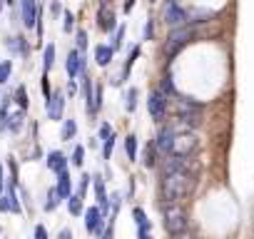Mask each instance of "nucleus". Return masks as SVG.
<instances>
[{
  "label": "nucleus",
  "mask_w": 254,
  "mask_h": 239,
  "mask_svg": "<svg viewBox=\"0 0 254 239\" xmlns=\"http://www.w3.org/2000/svg\"><path fill=\"white\" fill-rule=\"evenodd\" d=\"M77 135V122H75V120H65V122H63V132H60V137L63 140H72Z\"/></svg>",
  "instance_id": "nucleus-23"
},
{
  "label": "nucleus",
  "mask_w": 254,
  "mask_h": 239,
  "mask_svg": "<svg viewBox=\"0 0 254 239\" xmlns=\"http://www.w3.org/2000/svg\"><path fill=\"white\" fill-rule=\"evenodd\" d=\"M0 212H13V209H10V199H8V197H0Z\"/></svg>",
  "instance_id": "nucleus-43"
},
{
  "label": "nucleus",
  "mask_w": 254,
  "mask_h": 239,
  "mask_svg": "<svg viewBox=\"0 0 254 239\" xmlns=\"http://www.w3.org/2000/svg\"><path fill=\"white\" fill-rule=\"evenodd\" d=\"M112 135H115V132H112V127H110V125H102V127H100V140H102V142H105V140H110Z\"/></svg>",
  "instance_id": "nucleus-39"
},
{
  "label": "nucleus",
  "mask_w": 254,
  "mask_h": 239,
  "mask_svg": "<svg viewBox=\"0 0 254 239\" xmlns=\"http://www.w3.org/2000/svg\"><path fill=\"white\" fill-rule=\"evenodd\" d=\"M67 209H70V214H85V209H82V197L80 194H72L70 199H67Z\"/></svg>",
  "instance_id": "nucleus-24"
},
{
  "label": "nucleus",
  "mask_w": 254,
  "mask_h": 239,
  "mask_svg": "<svg viewBox=\"0 0 254 239\" xmlns=\"http://www.w3.org/2000/svg\"><path fill=\"white\" fill-rule=\"evenodd\" d=\"M20 18H23V25L30 30V28H38V20H40V8L35 0H20Z\"/></svg>",
  "instance_id": "nucleus-8"
},
{
  "label": "nucleus",
  "mask_w": 254,
  "mask_h": 239,
  "mask_svg": "<svg viewBox=\"0 0 254 239\" xmlns=\"http://www.w3.org/2000/svg\"><path fill=\"white\" fill-rule=\"evenodd\" d=\"M165 23L167 25H172V30L175 28H185V25H190V13L187 10H182L175 0H167V8H165Z\"/></svg>",
  "instance_id": "nucleus-7"
},
{
  "label": "nucleus",
  "mask_w": 254,
  "mask_h": 239,
  "mask_svg": "<svg viewBox=\"0 0 254 239\" xmlns=\"http://www.w3.org/2000/svg\"><path fill=\"white\" fill-rule=\"evenodd\" d=\"M135 8V0H125V13H130Z\"/></svg>",
  "instance_id": "nucleus-45"
},
{
  "label": "nucleus",
  "mask_w": 254,
  "mask_h": 239,
  "mask_svg": "<svg viewBox=\"0 0 254 239\" xmlns=\"http://www.w3.org/2000/svg\"><path fill=\"white\" fill-rule=\"evenodd\" d=\"M199 147V140L194 132L190 130H182L175 135V145H172V157H192Z\"/></svg>",
  "instance_id": "nucleus-5"
},
{
  "label": "nucleus",
  "mask_w": 254,
  "mask_h": 239,
  "mask_svg": "<svg viewBox=\"0 0 254 239\" xmlns=\"http://www.w3.org/2000/svg\"><path fill=\"white\" fill-rule=\"evenodd\" d=\"M65 70H67V77L75 80L82 70H85V60L80 55V50H70L67 53V60H65Z\"/></svg>",
  "instance_id": "nucleus-12"
},
{
  "label": "nucleus",
  "mask_w": 254,
  "mask_h": 239,
  "mask_svg": "<svg viewBox=\"0 0 254 239\" xmlns=\"http://www.w3.org/2000/svg\"><path fill=\"white\" fill-rule=\"evenodd\" d=\"M137 95H140L137 87L127 90V95H125V107H127V112H135V110H137Z\"/></svg>",
  "instance_id": "nucleus-22"
},
{
  "label": "nucleus",
  "mask_w": 254,
  "mask_h": 239,
  "mask_svg": "<svg viewBox=\"0 0 254 239\" xmlns=\"http://www.w3.org/2000/svg\"><path fill=\"white\" fill-rule=\"evenodd\" d=\"M67 92H70V95H75V92H77V85H75V80H70V85H67Z\"/></svg>",
  "instance_id": "nucleus-46"
},
{
  "label": "nucleus",
  "mask_w": 254,
  "mask_h": 239,
  "mask_svg": "<svg viewBox=\"0 0 254 239\" xmlns=\"http://www.w3.org/2000/svg\"><path fill=\"white\" fill-rule=\"evenodd\" d=\"M187 224H190V219H187L185 207H180V204H167V207H165V229H167L172 237L185 234Z\"/></svg>",
  "instance_id": "nucleus-4"
},
{
  "label": "nucleus",
  "mask_w": 254,
  "mask_h": 239,
  "mask_svg": "<svg viewBox=\"0 0 254 239\" xmlns=\"http://www.w3.org/2000/svg\"><path fill=\"white\" fill-rule=\"evenodd\" d=\"M75 38H77V48H80V50H85V48H87V33H85V30H77V35H75Z\"/></svg>",
  "instance_id": "nucleus-37"
},
{
  "label": "nucleus",
  "mask_w": 254,
  "mask_h": 239,
  "mask_svg": "<svg viewBox=\"0 0 254 239\" xmlns=\"http://www.w3.org/2000/svg\"><path fill=\"white\" fill-rule=\"evenodd\" d=\"M125 155H127V160H137V137L135 135H127L125 137Z\"/></svg>",
  "instance_id": "nucleus-21"
},
{
  "label": "nucleus",
  "mask_w": 254,
  "mask_h": 239,
  "mask_svg": "<svg viewBox=\"0 0 254 239\" xmlns=\"http://www.w3.org/2000/svg\"><path fill=\"white\" fill-rule=\"evenodd\" d=\"M175 135H177V130H175V127H162V130H160V135H157V140H155V145H157V152H162V155L172 157Z\"/></svg>",
  "instance_id": "nucleus-10"
},
{
  "label": "nucleus",
  "mask_w": 254,
  "mask_h": 239,
  "mask_svg": "<svg viewBox=\"0 0 254 239\" xmlns=\"http://www.w3.org/2000/svg\"><path fill=\"white\" fill-rule=\"evenodd\" d=\"M137 58H140V48H135V50H132V55L127 58V62H125V75L132 70V65H135V60H137Z\"/></svg>",
  "instance_id": "nucleus-33"
},
{
  "label": "nucleus",
  "mask_w": 254,
  "mask_h": 239,
  "mask_svg": "<svg viewBox=\"0 0 254 239\" xmlns=\"http://www.w3.org/2000/svg\"><path fill=\"white\" fill-rule=\"evenodd\" d=\"M58 204H60V194H58V189H50L48 192V202H45V212H55Z\"/></svg>",
  "instance_id": "nucleus-26"
},
{
  "label": "nucleus",
  "mask_w": 254,
  "mask_h": 239,
  "mask_svg": "<svg viewBox=\"0 0 254 239\" xmlns=\"http://www.w3.org/2000/svg\"><path fill=\"white\" fill-rule=\"evenodd\" d=\"M177 120H180V125L187 127V130L197 127V125L202 122V105L194 102V100L182 97L180 105H177Z\"/></svg>",
  "instance_id": "nucleus-3"
},
{
  "label": "nucleus",
  "mask_w": 254,
  "mask_h": 239,
  "mask_svg": "<svg viewBox=\"0 0 254 239\" xmlns=\"http://www.w3.org/2000/svg\"><path fill=\"white\" fill-rule=\"evenodd\" d=\"M122 28H117V33H115V40H112V50H120L122 48Z\"/></svg>",
  "instance_id": "nucleus-38"
},
{
  "label": "nucleus",
  "mask_w": 254,
  "mask_h": 239,
  "mask_svg": "<svg viewBox=\"0 0 254 239\" xmlns=\"http://www.w3.org/2000/svg\"><path fill=\"white\" fill-rule=\"evenodd\" d=\"M147 112L155 122H162L165 115H167V95L162 90H152L147 97Z\"/></svg>",
  "instance_id": "nucleus-6"
},
{
  "label": "nucleus",
  "mask_w": 254,
  "mask_h": 239,
  "mask_svg": "<svg viewBox=\"0 0 254 239\" xmlns=\"http://www.w3.org/2000/svg\"><path fill=\"white\" fill-rule=\"evenodd\" d=\"M112 150H115V135H112L110 140H105V142H102V157H105V160H110V157H112Z\"/></svg>",
  "instance_id": "nucleus-30"
},
{
  "label": "nucleus",
  "mask_w": 254,
  "mask_h": 239,
  "mask_svg": "<svg viewBox=\"0 0 254 239\" xmlns=\"http://www.w3.org/2000/svg\"><path fill=\"white\" fill-rule=\"evenodd\" d=\"M137 239H152V227L150 224L137 227Z\"/></svg>",
  "instance_id": "nucleus-34"
},
{
  "label": "nucleus",
  "mask_w": 254,
  "mask_h": 239,
  "mask_svg": "<svg viewBox=\"0 0 254 239\" xmlns=\"http://www.w3.org/2000/svg\"><path fill=\"white\" fill-rule=\"evenodd\" d=\"M132 217H135V222H137V227H142V224H150V219H147V214H145V209H140V207H135V209H132Z\"/></svg>",
  "instance_id": "nucleus-31"
},
{
  "label": "nucleus",
  "mask_w": 254,
  "mask_h": 239,
  "mask_svg": "<svg viewBox=\"0 0 254 239\" xmlns=\"http://www.w3.org/2000/svg\"><path fill=\"white\" fill-rule=\"evenodd\" d=\"M142 165H145L147 170H152V167L157 165V145H155V142H150V145L145 147V157H142Z\"/></svg>",
  "instance_id": "nucleus-20"
},
{
  "label": "nucleus",
  "mask_w": 254,
  "mask_h": 239,
  "mask_svg": "<svg viewBox=\"0 0 254 239\" xmlns=\"http://www.w3.org/2000/svg\"><path fill=\"white\" fill-rule=\"evenodd\" d=\"M197 184V165L190 162V157H170L162 167L160 179V194L165 204H180L192 194Z\"/></svg>",
  "instance_id": "nucleus-1"
},
{
  "label": "nucleus",
  "mask_w": 254,
  "mask_h": 239,
  "mask_svg": "<svg viewBox=\"0 0 254 239\" xmlns=\"http://www.w3.org/2000/svg\"><path fill=\"white\" fill-rule=\"evenodd\" d=\"M45 165H48V170H53V172H58V175H63V172L67 170V160H65V155L58 152V150H53V152L48 155Z\"/></svg>",
  "instance_id": "nucleus-15"
},
{
  "label": "nucleus",
  "mask_w": 254,
  "mask_h": 239,
  "mask_svg": "<svg viewBox=\"0 0 254 239\" xmlns=\"http://www.w3.org/2000/svg\"><path fill=\"white\" fill-rule=\"evenodd\" d=\"M95 105H97V112H100V107H102V87L100 85H95Z\"/></svg>",
  "instance_id": "nucleus-41"
},
{
  "label": "nucleus",
  "mask_w": 254,
  "mask_h": 239,
  "mask_svg": "<svg viewBox=\"0 0 254 239\" xmlns=\"http://www.w3.org/2000/svg\"><path fill=\"white\" fill-rule=\"evenodd\" d=\"M150 3H155V0H150Z\"/></svg>",
  "instance_id": "nucleus-50"
},
{
  "label": "nucleus",
  "mask_w": 254,
  "mask_h": 239,
  "mask_svg": "<svg viewBox=\"0 0 254 239\" xmlns=\"http://www.w3.org/2000/svg\"><path fill=\"white\" fill-rule=\"evenodd\" d=\"M92 182H95V194H97V202H100V212L107 214V212H110V199H107V194H105V182H102L100 175L92 177Z\"/></svg>",
  "instance_id": "nucleus-16"
},
{
  "label": "nucleus",
  "mask_w": 254,
  "mask_h": 239,
  "mask_svg": "<svg viewBox=\"0 0 254 239\" xmlns=\"http://www.w3.org/2000/svg\"><path fill=\"white\" fill-rule=\"evenodd\" d=\"M5 3H8V5H13V3H15V0H5Z\"/></svg>",
  "instance_id": "nucleus-49"
},
{
  "label": "nucleus",
  "mask_w": 254,
  "mask_h": 239,
  "mask_svg": "<svg viewBox=\"0 0 254 239\" xmlns=\"http://www.w3.org/2000/svg\"><path fill=\"white\" fill-rule=\"evenodd\" d=\"M152 35H155V20H147V25H145V40H152Z\"/></svg>",
  "instance_id": "nucleus-40"
},
{
  "label": "nucleus",
  "mask_w": 254,
  "mask_h": 239,
  "mask_svg": "<svg viewBox=\"0 0 254 239\" xmlns=\"http://www.w3.org/2000/svg\"><path fill=\"white\" fill-rule=\"evenodd\" d=\"M15 97H18V105H20V110H25V107H28V95H25V87H23V85L15 90Z\"/></svg>",
  "instance_id": "nucleus-32"
},
{
  "label": "nucleus",
  "mask_w": 254,
  "mask_h": 239,
  "mask_svg": "<svg viewBox=\"0 0 254 239\" xmlns=\"http://www.w3.org/2000/svg\"><path fill=\"white\" fill-rule=\"evenodd\" d=\"M97 20H100V28H102L105 33H117V20H115V13H112V8H110L107 3L100 5Z\"/></svg>",
  "instance_id": "nucleus-11"
},
{
  "label": "nucleus",
  "mask_w": 254,
  "mask_h": 239,
  "mask_svg": "<svg viewBox=\"0 0 254 239\" xmlns=\"http://www.w3.org/2000/svg\"><path fill=\"white\" fill-rule=\"evenodd\" d=\"M58 194H60V199H70L72 197V179H70V175L67 172H63V175H58Z\"/></svg>",
  "instance_id": "nucleus-17"
},
{
  "label": "nucleus",
  "mask_w": 254,
  "mask_h": 239,
  "mask_svg": "<svg viewBox=\"0 0 254 239\" xmlns=\"http://www.w3.org/2000/svg\"><path fill=\"white\" fill-rule=\"evenodd\" d=\"M10 72H13V62H10V60H3V62H0V85L8 82Z\"/></svg>",
  "instance_id": "nucleus-27"
},
{
  "label": "nucleus",
  "mask_w": 254,
  "mask_h": 239,
  "mask_svg": "<svg viewBox=\"0 0 254 239\" xmlns=\"http://www.w3.org/2000/svg\"><path fill=\"white\" fill-rule=\"evenodd\" d=\"M194 35H197V30L192 28V25H185V28H175L170 35H167V43H165V55H167V60H172L190 40H194Z\"/></svg>",
  "instance_id": "nucleus-2"
},
{
  "label": "nucleus",
  "mask_w": 254,
  "mask_h": 239,
  "mask_svg": "<svg viewBox=\"0 0 254 239\" xmlns=\"http://www.w3.org/2000/svg\"><path fill=\"white\" fill-rule=\"evenodd\" d=\"M82 162H85V147L77 145V147L72 150V165H75V167H82Z\"/></svg>",
  "instance_id": "nucleus-28"
},
{
  "label": "nucleus",
  "mask_w": 254,
  "mask_h": 239,
  "mask_svg": "<svg viewBox=\"0 0 254 239\" xmlns=\"http://www.w3.org/2000/svg\"><path fill=\"white\" fill-rule=\"evenodd\" d=\"M53 62H55V45L50 43V45L45 48V55H43V70L48 72V70L53 67Z\"/></svg>",
  "instance_id": "nucleus-25"
},
{
  "label": "nucleus",
  "mask_w": 254,
  "mask_h": 239,
  "mask_svg": "<svg viewBox=\"0 0 254 239\" xmlns=\"http://www.w3.org/2000/svg\"><path fill=\"white\" fill-rule=\"evenodd\" d=\"M23 122H25V110H18L8 117V130L10 132H20L23 130Z\"/></svg>",
  "instance_id": "nucleus-19"
},
{
  "label": "nucleus",
  "mask_w": 254,
  "mask_h": 239,
  "mask_svg": "<svg viewBox=\"0 0 254 239\" xmlns=\"http://www.w3.org/2000/svg\"><path fill=\"white\" fill-rule=\"evenodd\" d=\"M112 55H115L112 45H97V48H95V60H97L100 67H107V65L112 62Z\"/></svg>",
  "instance_id": "nucleus-18"
},
{
  "label": "nucleus",
  "mask_w": 254,
  "mask_h": 239,
  "mask_svg": "<svg viewBox=\"0 0 254 239\" xmlns=\"http://www.w3.org/2000/svg\"><path fill=\"white\" fill-rule=\"evenodd\" d=\"M85 82H82V97H85V110H87V115H97V105H95V85L90 82V77L85 75L82 77Z\"/></svg>",
  "instance_id": "nucleus-14"
},
{
  "label": "nucleus",
  "mask_w": 254,
  "mask_h": 239,
  "mask_svg": "<svg viewBox=\"0 0 254 239\" xmlns=\"http://www.w3.org/2000/svg\"><path fill=\"white\" fill-rule=\"evenodd\" d=\"M3 187H5V179H3V167H0V194H3Z\"/></svg>",
  "instance_id": "nucleus-47"
},
{
  "label": "nucleus",
  "mask_w": 254,
  "mask_h": 239,
  "mask_svg": "<svg viewBox=\"0 0 254 239\" xmlns=\"http://www.w3.org/2000/svg\"><path fill=\"white\" fill-rule=\"evenodd\" d=\"M87 187H90V175H82V177H80V187H77V194H80V197H85Z\"/></svg>",
  "instance_id": "nucleus-36"
},
{
  "label": "nucleus",
  "mask_w": 254,
  "mask_h": 239,
  "mask_svg": "<svg viewBox=\"0 0 254 239\" xmlns=\"http://www.w3.org/2000/svg\"><path fill=\"white\" fill-rule=\"evenodd\" d=\"M72 28H75V15H72L70 10H65V13H63V30L70 33Z\"/></svg>",
  "instance_id": "nucleus-29"
},
{
  "label": "nucleus",
  "mask_w": 254,
  "mask_h": 239,
  "mask_svg": "<svg viewBox=\"0 0 254 239\" xmlns=\"http://www.w3.org/2000/svg\"><path fill=\"white\" fill-rule=\"evenodd\" d=\"M63 110H65V95L60 90H55L45 102V112L50 120H63Z\"/></svg>",
  "instance_id": "nucleus-9"
},
{
  "label": "nucleus",
  "mask_w": 254,
  "mask_h": 239,
  "mask_svg": "<svg viewBox=\"0 0 254 239\" xmlns=\"http://www.w3.org/2000/svg\"><path fill=\"white\" fill-rule=\"evenodd\" d=\"M162 92H165V95H177V92H175V85H172V77H170V75L162 80Z\"/></svg>",
  "instance_id": "nucleus-35"
},
{
  "label": "nucleus",
  "mask_w": 254,
  "mask_h": 239,
  "mask_svg": "<svg viewBox=\"0 0 254 239\" xmlns=\"http://www.w3.org/2000/svg\"><path fill=\"white\" fill-rule=\"evenodd\" d=\"M58 239H72V232H70V229H63Z\"/></svg>",
  "instance_id": "nucleus-44"
},
{
  "label": "nucleus",
  "mask_w": 254,
  "mask_h": 239,
  "mask_svg": "<svg viewBox=\"0 0 254 239\" xmlns=\"http://www.w3.org/2000/svg\"><path fill=\"white\" fill-rule=\"evenodd\" d=\"M102 212H100V207H90V209H85V229L87 232H92V234H97V232H102Z\"/></svg>",
  "instance_id": "nucleus-13"
},
{
  "label": "nucleus",
  "mask_w": 254,
  "mask_h": 239,
  "mask_svg": "<svg viewBox=\"0 0 254 239\" xmlns=\"http://www.w3.org/2000/svg\"><path fill=\"white\" fill-rule=\"evenodd\" d=\"M35 239H48V229H45L43 224L35 227Z\"/></svg>",
  "instance_id": "nucleus-42"
},
{
  "label": "nucleus",
  "mask_w": 254,
  "mask_h": 239,
  "mask_svg": "<svg viewBox=\"0 0 254 239\" xmlns=\"http://www.w3.org/2000/svg\"><path fill=\"white\" fill-rule=\"evenodd\" d=\"M175 239H197V237H192V234H177Z\"/></svg>",
  "instance_id": "nucleus-48"
}]
</instances>
